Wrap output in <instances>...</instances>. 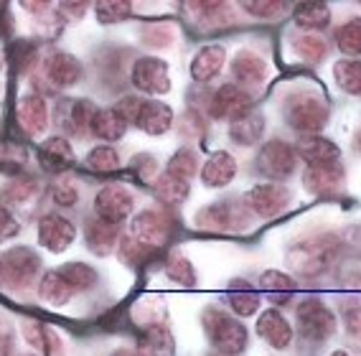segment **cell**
<instances>
[{
  "label": "cell",
  "instance_id": "cell-27",
  "mask_svg": "<svg viewBox=\"0 0 361 356\" xmlns=\"http://www.w3.org/2000/svg\"><path fill=\"white\" fill-rule=\"evenodd\" d=\"M259 290L272 305H288L298 293L295 280L283 270H264L259 275Z\"/></svg>",
  "mask_w": 361,
  "mask_h": 356
},
{
  "label": "cell",
  "instance_id": "cell-45",
  "mask_svg": "<svg viewBox=\"0 0 361 356\" xmlns=\"http://www.w3.org/2000/svg\"><path fill=\"white\" fill-rule=\"evenodd\" d=\"M51 199H54V204H56L59 209L77 207V201H79L77 183L71 181L69 176H59L56 183H54V188H51Z\"/></svg>",
  "mask_w": 361,
  "mask_h": 356
},
{
  "label": "cell",
  "instance_id": "cell-14",
  "mask_svg": "<svg viewBox=\"0 0 361 356\" xmlns=\"http://www.w3.org/2000/svg\"><path fill=\"white\" fill-rule=\"evenodd\" d=\"M97 110L99 107L92 99H61L56 102V125H61L66 135L84 137L90 133V125Z\"/></svg>",
  "mask_w": 361,
  "mask_h": 356
},
{
  "label": "cell",
  "instance_id": "cell-30",
  "mask_svg": "<svg viewBox=\"0 0 361 356\" xmlns=\"http://www.w3.org/2000/svg\"><path fill=\"white\" fill-rule=\"evenodd\" d=\"M41 194V186L36 178H31V176H18V178H13V181H8L6 186H3V191H0V204L6 209H20V207H28L36 196Z\"/></svg>",
  "mask_w": 361,
  "mask_h": 356
},
{
  "label": "cell",
  "instance_id": "cell-26",
  "mask_svg": "<svg viewBox=\"0 0 361 356\" xmlns=\"http://www.w3.org/2000/svg\"><path fill=\"white\" fill-rule=\"evenodd\" d=\"M234 176H237V158L226 150H216L201 168V183L207 188H224L234 181Z\"/></svg>",
  "mask_w": 361,
  "mask_h": 356
},
{
  "label": "cell",
  "instance_id": "cell-43",
  "mask_svg": "<svg viewBox=\"0 0 361 356\" xmlns=\"http://www.w3.org/2000/svg\"><path fill=\"white\" fill-rule=\"evenodd\" d=\"M293 49H295L298 59H303L308 64H318V61L326 56V51H329L326 41H323L321 36H313V33L298 36V39L293 41Z\"/></svg>",
  "mask_w": 361,
  "mask_h": 356
},
{
  "label": "cell",
  "instance_id": "cell-35",
  "mask_svg": "<svg viewBox=\"0 0 361 356\" xmlns=\"http://www.w3.org/2000/svg\"><path fill=\"white\" fill-rule=\"evenodd\" d=\"M61 278L69 283V288L74 293H87V290H92L94 285H97V280H99V275H97V270L92 265H87V262H66L64 267H61Z\"/></svg>",
  "mask_w": 361,
  "mask_h": 356
},
{
  "label": "cell",
  "instance_id": "cell-6",
  "mask_svg": "<svg viewBox=\"0 0 361 356\" xmlns=\"http://www.w3.org/2000/svg\"><path fill=\"white\" fill-rule=\"evenodd\" d=\"M298 168V153L290 142L285 140H267L257 150V171L270 181H285Z\"/></svg>",
  "mask_w": 361,
  "mask_h": 356
},
{
  "label": "cell",
  "instance_id": "cell-2",
  "mask_svg": "<svg viewBox=\"0 0 361 356\" xmlns=\"http://www.w3.org/2000/svg\"><path fill=\"white\" fill-rule=\"evenodd\" d=\"M283 115L285 123L298 130L300 135H318L329 125L331 110L326 99L316 92H295L285 99Z\"/></svg>",
  "mask_w": 361,
  "mask_h": 356
},
{
  "label": "cell",
  "instance_id": "cell-47",
  "mask_svg": "<svg viewBox=\"0 0 361 356\" xmlns=\"http://www.w3.org/2000/svg\"><path fill=\"white\" fill-rule=\"evenodd\" d=\"M20 333L23 338L28 341L36 354H46V338H49V329L39 321H33V318H26V321H20Z\"/></svg>",
  "mask_w": 361,
  "mask_h": 356
},
{
  "label": "cell",
  "instance_id": "cell-48",
  "mask_svg": "<svg viewBox=\"0 0 361 356\" xmlns=\"http://www.w3.org/2000/svg\"><path fill=\"white\" fill-rule=\"evenodd\" d=\"M133 173L145 183H155V178L161 176V166L150 153H140V156L133 158Z\"/></svg>",
  "mask_w": 361,
  "mask_h": 356
},
{
  "label": "cell",
  "instance_id": "cell-37",
  "mask_svg": "<svg viewBox=\"0 0 361 356\" xmlns=\"http://www.w3.org/2000/svg\"><path fill=\"white\" fill-rule=\"evenodd\" d=\"M334 79L346 94H361V61L359 59H341V61H336Z\"/></svg>",
  "mask_w": 361,
  "mask_h": 356
},
{
  "label": "cell",
  "instance_id": "cell-46",
  "mask_svg": "<svg viewBox=\"0 0 361 356\" xmlns=\"http://www.w3.org/2000/svg\"><path fill=\"white\" fill-rule=\"evenodd\" d=\"M150 252H153L150 247L140 245V242H135L133 237H128V240H120V245H117V254H120L125 265H130V267L142 265V262L150 257Z\"/></svg>",
  "mask_w": 361,
  "mask_h": 356
},
{
  "label": "cell",
  "instance_id": "cell-5",
  "mask_svg": "<svg viewBox=\"0 0 361 356\" xmlns=\"http://www.w3.org/2000/svg\"><path fill=\"white\" fill-rule=\"evenodd\" d=\"M295 321L300 336L308 341H326L336 333V316L329 305L318 298H305L295 308Z\"/></svg>",
  "mask_w": 361,
  "mask_h": 356
},
{
  "label": "cell",
  "instance_id": "cell-40",
  "mask_svg": "<svg viewBox=\"0 0 361 356\" xmlns=\"http://www.w3.org/2000/svg\"><path fill=\"white\" fill-rule=\"evenodd\" d=\"M163 272H166L168 280H173L176 285H183V288H194L196 285V270L191 265V259L183 257V254H171L166 259V265H163Z\"/></svg>",
  "mask_w": 361,
  "mask_h": 356
},
{
  "label": "cell",
  "instance_id": "cell-36",
  "mask_svg": "<svg viewBox=\"0 0 361 356\" xmlns=\"http://www.w3.org/2000/svg\"><path fill=\"white\" fill-rule=\"evenodd\" d=\"M166 173L171 176V178H178V181L191 183L194 181V176L199 173V156H196L191 148L176 150L173 156H171V161H168V166H166Z\"/></svg>",
  "mask_w": 361,
  "mask_h": 356
},
{
  "label": "cell",
  "instance_id": "cell-31",
  "mask_svg": "<svg viewBox=\"0 0 361 356\" xmlns=\"http://www.w3.org/2000/svg\"><path fill=\"white\" fill-rule=\"evenodd\" d=\"M74 295V290L69 288L64 278H61V272L59 270H49L41 275L39 280V298L41 303H46L49 308H61L66 305Z\"/></svg>",
  "mask_w": 361,
  "mask_h": 356
},
{
  "label": "cell",
  "instance_id": "cell-15",
  "mask_svg": "<svg viewBox=\"0 0 361 356\" xmlns=\"http://www.w3.org/2000/svg\"><path fill=\"white\" fill-rule=\"evenodd\" d=\"M247 224L245 209L234 207L232 201H224V204H212V207H204L196 211V227L209 229V232H237Z\"/></svg>",
  "mask_w": 361,
  "mask_h": 356
},
{
  "label": "cell",
  "instance_id": "cell-22",
  "mask_svg": "<svg viewBox=\"0 0 361 356\" xmlns=\"http://www.w3.org/2000/svg\"><path fill=\"white\" fill-rule=\"evenodd\" d=\"M39 163L46 173H64L74 166V148L64 135L46 137L39 145Z\"/></svg>",
  "mask_w": 361,
  "mask_h": 356
},
{
  "label": "cell",
  "instance_id": "cell-4",
  "mask_svg": "<svg viewBox=\"0 0 361 356\" xmlns=\"http://www.w3.org/2000/svg\"><path fill=\"white\" fill-rule=\"evenodd\" d=\"M336 257V240L334 237H313L300 245H295L288 252L293 270L303 272V275H321Z\"/></svg>",
  "mask_w": 361,
  "mask_h": 356
},
{
  "label": "cell",
  "instance_id": "cell-18",
  "mask_svg": "<svg viewBox=\"0 0 361 356\" xmlns=\"http://www.w3.org/2000/svg\"><path fill=\"white\" fill-rule=\"evenodd\" d=\"M183 13L191 16V20H196L204 31H214V28L234 23V11L224 0H201V3L196 0V3H186Z\"/></svg>",
  "mask_w": 361,
  "mask_h": 356
},
{
  "label": "cell",
  "instance_id": "cell-21",
  "mask_svg": "<svg viewBox=\"0 0 361 356\" xmlns=\"http://www.w3.org/2000/svg\"><path fill=\"white\" fill-rule=\"evenodd\" d=\"M117 240H120L117 224H110L99 216H92V219L84 221V242H87V250L92 254H99V257L112 254L117 250Z\"/></svg>",
  "mask_w": 361,
  "mask_h": 356
},
{
  "label": "cell",
  "instance_id": "cell-23",
  "mask_svg": "<svg viewBox=\"0 0 361 356\" xmlns=\"http://www.w3.org/2000/svg\"><path fill=\"white\" fill-rule=\"evenodd\" d=\"M229 69H232V77L239 87L262 85L267 79V61L252 49H242V51L234 54Z\"/></svg>",
  "mask_w": 361,
  "mask_h": 356
},
{
  "label": "cell",
  "instance_id": "cell-25",
  "mask_svg": "<svg viewBox=\"0 0 361 356\" xmlns=\"http://www.w3.org/2000/svg\"><path fill=\"white\" fill-rule=\"evenodd\" d=\"M295 153L308 166H326V163L341 161V148L323 135H300V140L295 145Z\"/></svg>",
  "mask_w": 361,
  "mask_h": 356
},
{
  "label": "cell",
  "instance_id": "cell-53",
  "mask_svg": "<svg viewBox=\"0 0 361 356\" xmlns=\"http://www.w3.org/2000/svg\"><path fill=\"white\" fill-rule=\"evenodd\" d=\"M346 324H348V331H351V333L361 336V305H359V308H351V311H346Z\"/></svg>",
  "mask_w": 361,
  "mask_h": 356
},
{
  "label": "cell",
  "instance_id": "cell-55",
  "mask_svg": "<svg viewBox=\"0 0 361 356\" xmlns=\"http://www.w3.org/2000/svg\"><path fill=\"white\" fill-rule=\"evenodd\" d=\"M329 356H351V354H348V351H343V349H336V351H331Z\"/></svg>",
  "mask_w": 361,
  "mask_h": 356
},
{
  "label": "cell",
  "instance_id": "cell-52",
  "mask_svg": "<svg viewBox=\"0 0 361 356\" xmlns=\"http://www.w3.org/2000/svg\"><path fill=\"white\" fill-rule=\"evenodd\" d=\"M87 3H61V6H56L59 13H64V16H71V18H82L84 13H87Z\"/></svg>",
  "mask_w": 361,
  "mask_h": 356
},
{
  "label": "cell",
  "instance_id": "cell-50",
  "mask_svg": "<svg viewBox=\"0 0 361 356\" xmlns=\"http://www.w3.org/2000/svg\"><path fill=\"white\" fill-rule=\"evenodd\" d=\"M0 356H16V329L8 318H0Z\"/></svg>",
  "mask_w": 361,
  "mask_h": 356
},
{
  "label": "cell",
  "instance_id": "cell-41",
  "mask_svg": "<svg viewBox=\"0 0 361 356\" xmlns=\"http://www.w3.org/2000/svg\"><path fill=\"white\" fill-rule=\"evenodd\" d=\"M334 39L341 54H346V56H361V18H351L343 26H338Z\"/></svg>",
  "mask_w": 361,
  "mask_h": 356
},
{
  "label": "cell",
  "instance_id": "cell-38",
  "mask_svg": "<svg viewBox=\"0 0 361 356\" xmlns=\"http://www.w3.org/2000/svg\"><path fill=\"white\" fill-rule=\"evenodd\" d=\"M84 166L92 173H115V171H120V156H117V150L112 145H97V148H92L87 153Z\"/></svg>",
  "mask_w": 361,
  "mask_h": 356
},
{
  "label": "cell",
  "instance_id": "cell-33",
  "mask_svg": "<svg viewBox=\"0 0 361 356\" xmlns=\"http://www.w3.org/2000/svg\"><path fill=\"white\" fill-rule=\"evenodd\" d=\"M264 128H267V125H264V117L257 115V112H252V115L242 117V120L229 125V137H232V142L242 145V148H252V145H257V142L262 140Z\"/></svg>",
  "mask_w": 361,
  "mask_h": 356
},
{
  "label": "cell",
  "instance_id": "cell-32",
  "mask_svg": "<svg viewBox=\"0 0 361 356\" xmlns=\"http://www.w3.org/2000/svg\"><path fill=\"white\" fill-rule=\"evenodd\" d=\"M293 23L303 31H323L331 23V8L326 3H298L293 8Z\"/></svg>",
  "mask_w": 361,
  "mask_h": 356
},
{
  "label": "cell",
  "instance_id": "cell-51",
  "mask_svg": "<svg viewBox=\"0 0 361 356\" xmlns=\"http://www.w3.org/2000/svg\"><path fill=\"white\" fill-rule=\"evenodd\" d=\"M142 39L148 46H171L173 41V31L168 26H150L142 31Z\"/></svg>",
  "mask_w": 361,
  "mask_h": 356
},
{
  "label": "cell",
  "instance_id": "cell-20",
  "mask_svg": "<svg viewBox=\"0 0 361 356\" xmlns=\"http://www.w3.org/2000/svg\"><path fill=\"white\" fill-rule=\"evenodd\" d=\"M226 64V49L221 44H209V46H201L199 51L194 54L191 59V79H194L196 85H207L212 79H216L221 74Z\"/></svg>",
  "mask_w": 361,
  "mask_h": 356
},
{
  "label": "cell",
  "instance_id": "cell-10",
  "mask_svg": "<svg viewBox=\"0 0 361 356\" xmlns=\"http://www.w3.org/2000/svg\"><path fill=\"white\" fill-rule=\"evenodd\" d=\"M288 201H290V191L283 188L280 183H257L250 191H245L242 207L250 209L259 219H272V216L285 211Z\"/></svg>",
  "mask_w": 361,
  "mask_h": 356
},
{
  "label": "cell",
  "instance_id": "cell-12",
  "mask_svg": "<svg viewBox=\"0 0 361 356\" xmlns=\"http://www.w3.org/2000/svg\"><path fill=\"white\" fill-rule=\"evenodd\" d=\"M36 237H39V245L44 250H49L54 254H61L77 240V227L71 224V219L61 216L59 211H51V214H44L39 219Z\"/></svg>",
  "mask_w": 361,
  "mask_h": 356
},
{
  "label": "cell",
  "instance_id": "cell-29",
  "mask_svg": "<svg viewBox=\"0 0 361 356\" xmlns=\"http://www.w3.org/2000/svg\"><path fill=\"white\" fill-rule=\"evenodd\" d=\"M140 351L145 356H176V341L173 333L166 324H150L142 326L140 333Z\"/></svg>",
  "mask_w": 361,
  "mask_h": 356
},
{
  "label": "cell",
  "instance_id": "cell-42",
  "mask_svg": "<svg viewBox=\"0 0 361 356\" xmlns=\"http://www.w3.org/2000/svg\"><path fill=\"white\" fill-rule=\"evenodd\" d=\"M130 13H133V6L128 0H102L94 6V16L102 26H115L120 20H128Z\"/></svg>",
  "mask_w": 361,
  "mask_h": 356
},
{
  "label": "cell",
  "instance_id": "cell-7",
  "mask_svg": "<svg viewBox=\"0 0 361 356\" xmlns=\"http://www.w3.org/2000/svg\"><path fill=\"white\" fill-rule=\"evenodd\" d=\"M130 82L137 92L142 94H153V97H161L171 92V69H168V61L158 56H140L130 69Z\"/></svg>",
  "mask_w": 361,
  "mask_h": 356
},
{
  "label": "cell",
  "instance_id": "cell-19",
  "mask_svg": "<svg viewBox=\"0 0 361 356\" xmlns=\"http://www.w3.org/2000/svg\"><path fill=\"white\" fill-rule=\"evenodd\" d=\"M343 166L341 163H326V166H308L303 173V186L313 196L338 194L343 186Z\"/></svg>",
  "mask_w": 361,
  "mask_h": 356
},
{
  "label": "cell",
  "instance_id": "cell-56",
  "mask_svg": "<svg viewBox=\"0 0 361 356\" xmlns=\"http://www.w3.org/2000/svg\"><path fill=\"white\" fill-rule=\"evenodd\" d=\"M16 356H39V354H16Z\"/></svg>",
  "mask_w": 361,
  "mask_h": 356
},
{
  "label": "cell",
  "instance_id": "cell-24",
  "mask_svg": "<svg viewBox=\"0 0 361 356\" xmlns=\"http://www.w3.org/2000/svg\"><path fill=\"white\" fill-rule=\"evenodd\" d=\"M133 125H137L145 135H153V137L166 135L168 130L173 128V110H171L166 102H158V99H145Z\"/></svg>",
  "mask_w": 361,
  "mask_h": 356
},
{
  "label": "cell",
  "instance_id": "cell-9",
  "mask_svg": "<svg viewBox=\"0 0 361 356\" xmlns=\"http://www.w3.org/2000/svg\"><path fill=\"white\" fill-rule=\"evenodd\" d=\"M252 94L242 90L239 85H221L219 90L212 92L209 97V115L214 120H242V117L252 115Z\"/></svg>",
  "mask_w": 361,
  "mask_h": 356
},
{
  "label": "cell",
  "instance_id": "cell-17",
  "mask_svg": "<svg viewBox=\"0 0 361 356\" xmlns=\"http://www.w3.org/2000/svg\"><path fill=\"white\" fill-rule=\"evenodd\" d=\"M257 336L262 338L270 349L285 351V349H290L295 331H293L290 321H288L278 308H267V311H262L257 316Z\"/></svg>",
  "mask_w": 361,
  "mask_h": 356
},
{
  "label": "cell",
  "instance_id": "cell-13",
  "mask_svg": "<svg viewBox=\"0 0 361 356\" xmlns=\"http://www.w3.org/2000/svg\"><path fill=\"white\" fill-rule=\"evenodd\" d=\"M41 74L49 90H69L82 79V64L66 51H51L41 61Z\"/></svg>",
  "mask_w": 361,
  "mask_h": 356
},
{
  "label": "cell",
  "instance_id": "cell-39",
  "mask_svg": "<svg viewBox=\"0 0 361 356\" xmlns=\"http://www.w3.org/2000/svg\"><path fill=\"white\" fill-rule=\"evenodd\" d=\"M153 186H155V196H158L163 204H168V207H176V204H180V201L188 196V191H191V183L178 181V178H171L168 173L158 176Z\"/></svg>",
  "mask_w": 361,
  "mask_h": 356
},
{
  "label": "cell",
  "instance_id": "cell-3",
  "mask_svg": "<svg viewBox=\"0 0 361 356\" xmlns=\"http://www.w3.org/2000/svg\"><path fill=\"white\" fill-rule=\"evenodd\" d=\"M41 272V257L31 247H11L0 254V288L6 290H28L36 285Z\"/></svg>",
  "mask_w": 361,
  "mask_h": 356
},
{
  "label": "cell",
  "instance_id": "cell-8",
  "mask_svg": "<svg viewBox=\"0 0 361 356\" xmlns=\"http://www.w3.org/2000/svg\"><path fill=\"white\" fill-rule=\"evenodd\" d=\"M135 211V196L123 183H107L94 196V216L110 221V224H123Z\"/></svg>",
  "mask_w": 361,
  "mask_h": 356
},
{
  "label": "cell",
  "instance_id": "cell-16",
  "mask_svg": "<svg viewBox=\"0 0 361 356\" xmlns=\"http://www.w3.org/2000/svg\"><path fill=\"white\" fill-rule=\"evenodd\" d=\"M16 120L28 137L44 135L46 128H49V104H46L44 94H39V92L23 94L16 102Z\"/></svg>",
  "mask_w": 361,
  "mask_h": 356
},
{
  "label": "cell",
  "instance_id": "cell-54",
  "mask_svg": "<svg viewBox=\"0 0 361 356\" xmlns=\"http://www.w3.org/2000/svg\"><path fill=\"white\" fill-rule=\"evenodd\" d=\"M110 356H140V351H135V349H128V346H120V349H115Z\"/></svg>",
  "mask_w": 361,
  "mask_h": 356
},
{
  "label": "cell",
  "instance_id": "cell-49",
  "mask_svg": "<svg viewBox=\"0 0 361 356\" xmlns=\"http://www.w3.org/2000/svg\"><path fill=\"white\" fill-rule=\"evenodd\" d=\"M18 234H20V221L11 214V209H6L0 204V245L16 240Z\"/></svg>",
  "mask_w": 361,
  "mask_h": 356
},
{
  "label": "cell",
  "instance_id": "cell-34",
  "mask_svg": "<svg viewBox=\"0 0 361 356\" xmlns=\"http://www.w3.org/2000/svg\"><path fill=\"white\" fill-rule=\"evenodd\" d=\"M226 303H229L234 316L247 318V316H255V313L259 311L262 300H259V293L252 290L250 285L242 280V283H234V288H229V293H226Z\"/></svg>",
  "mask_w": 361,
  "mask_h": 356
},
{
  "label": "cell",
  "instance_id": "cell-44",
  "mask_svg": "<svg viewBox=\"0 0 361 356\" xmlns=\"http://www.w3.org/2000/svg\"><path fill=\"white\" fill-rule=\"evenodd\" d=\"M242 11L255 18H262V20H272L278 18V16L288 13V3L285 0H242L239 3Z\"/></svg>",
  "mask_w": 361,
  "mask_h": 356
},
{
  "label": "cell",
  "instance_id": "cell-28",
  "mask_svg": "<svg viewBox=\"0 0 361 356\" xmlns=\"http://www.w3.org/2000/svg\"><path fill=\"white\" fill-rule=\"evenodd\" d=\"M128 125L130 123L117 107H104V110H97V115H94V120L90 125V133L102 142H117L120 137H125Z\"/></svg>",
  "mask_w": 361,
  "mask_h": 356
},
{
  "label": "cell",
  "instance_id": "cell-1",
  "mask_svg": "<svg viewBox=\"0 0 361 356\" xmlns=\"http://www.w3.org/2000/svg\"><path fill=\"white\" fill-rule=\"evenodd\" d=\"M201 326H204L209 343L221 356H239L247 351V343H250L247 326L232 313H224L219 308H207L201 313Z\"/></svg>",
  "mask_w": 361,
  "mask_h": 356
},
{
  "label": "cell",
  "instance_id": "cell-11",
  "mask_svg": "<svg viewBox=\"0 0 361 356\" xmlns=\"http://www.w3.org/2000/svg\"><path fill=\"white\" fill-rule=\"evenodd\" d=\"M171 232H173L171 216H166L163 211H155V209H142L130 221V237L140 245L150 247V250L166 245Z\"/></svg>",
  "mask_w": 361,
  "mask_h": 356
}]
</instances>
